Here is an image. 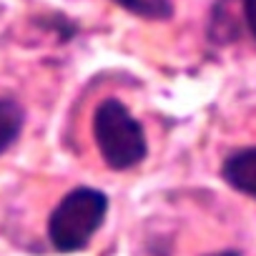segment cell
<instances>
[{
  "label": "cell",
  "mask_w": 256,
  "mask_h": 256,
  "mask_svg": "<svg viewBox=\"0 0 256 256\" xmlns=\"http://www.w3.org/2000/svg\"><path fill=\"white\" fill-rule=\"evenodd\" d=\"M93 138L100 158L113 171L134 168L148 154L144 126L118 98H106L98 103L93 113Z\"/></svg>",
  "instance_id": "cell-1"
},
{
  "label": "cell",
  "mask_w": 256,
  "mask_h": 256,
  "mask_svg": "<svg viewBox=\"0 0 256 256\" xmlns=\"http://www.w3.org/2000/svg\"><path fill=\"white\" fill-rule=\"evenodd\" d=\"M108 214V196L103 191L80 186L68 191L48 218L50 244L63 251H80L90 244Z\"/></svg>",
  "instance_id": "cell-2"
},
{
  "label": "cell",
  "mask_w": 256,
  "mask_h": 256,
  "mask_svg": "<svg viewBox=\"0 0 256 256\" xmlns=\"http://www.w3.org/2000/svg\"><path fill=\"white\" fill-rule=\"evenodd\" d=\"M221 176L238 194L256 198V146L231 154L221 166Z\"/></svg>",
  "instance_id": "cell-3"
},
{
  "label": "cell",
  "mask_w": 256,
  "mask_h": 256,
  "mask_svg": "<svg viewBox=\"0 0 256 256\" xmlns=\"http://www.w3.org/2000/svg\"><path fill=\"white\" fill-rule=\"evenodd\" d=\"M26 110L13 98H0V154H6L23 131Z\"/></svg>",
  "instance_id": "cell-4"
},
{
  "label": "cell",
  "mask_w": 256,
  "mask_h": 256,
  "mask_svg": "<svg viewBox=\"0 0 256 256\" xmlns=\"http://www.w3.org/2000/svg\"><path fill=\"white\" fill-rule=\"evenodd\" d=\"M113 3L144 20H168L174 16V0H113Z\"/></svg>",
  "instance_id": "cell-5"
},
{
  "label": "cell",
  "mask_w": 256,
  "mask_h": 256,
  "mask_svg": "<svg viewBox=\"0 0 256 256\" xmlns=\"http://www.w3.org/2000/svg\"><path fill=\"white\" fill-rule=\"evenodd\" d=\"M241 10H244V20L256 40V0H241Z\"/></svg>",
  "instance_id": "cell-6"
},
{
  "label": "cell",
  "mask_w": 256,
  "mask_h": 256,
  "mask_svg": "<svg viewBox=\"0 0 256 256\" xmlns=\"http://www.w3.org/2000/svg\"><path fill=\"white\" fill-rule=\"evenodd\" d=\"M208 256H241V254H236V251H221V254H208Z\"/></svg>",
  "instance_id": "cell-7"
}]
</instances>
